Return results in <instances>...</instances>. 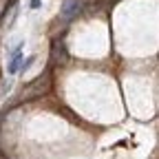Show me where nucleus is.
<instances>
[{"mask_svg":"<svg viewBox=\"0 0 159 159\" xmlns=\"http://www.w3.org/2000/svg\"><path fill=\"white\" fill-rule=\"evenodd\" d=\"M20 64H22V51H20V47L13 51V55H11V62H9V73H16L18 69H20Z\"/></svg>","mask_w":159,"mask_h":159,"instance_id":"7ed1b4c3","label":"nucleus"},{"mask_svg":"<svg viewBox=\"0 0 159 159\" xmlns=\"http://www.w3.org/2000/svg\"><path fill=\"white\" fill-rule=\"evenodd\" d=\"M82 0H64L62 2V9H60V16L64 20H73L80 11H82Z\"/></svg>","mask_w":159,"mask_h":159,"instance_id":"f03ea898","label":"nucleus"},{"mask_svg":"<svg viewBox=\"0 0 159 159\" xmlns=\"http://www.w3.org/2000/svg\"><path fill=\"white\" fill-rule=\"evenodd\" d=\"M31 7H33V9H38V7H40V0H31Z\"/></svg>","mask_w":159,"mask_h":159,"instance_id":"20e7f679","label":"nucleus"},{"mask_svg":"<svg viewBox=\"0 0 159 159\" xmlns=\"http://www.w3.org/2000/svg\"><path fill=\"white\" fill-rule=\"evenodd\" d=\"M49 89H51V71H47L44 75L35 77L31 84H27L25 91H22V95H20V99H33V97H40V95H44Z\"/></svg>","mask_w":159,"mask_h":159,"instance_id":"f257e3e1","label":"nucleus"}]
</instances>
